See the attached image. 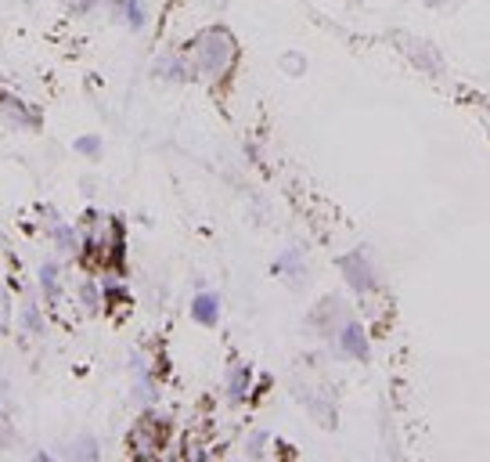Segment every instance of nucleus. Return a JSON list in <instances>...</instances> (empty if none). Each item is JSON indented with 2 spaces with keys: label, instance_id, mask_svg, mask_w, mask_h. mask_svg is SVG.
Instances as JSON below:
<instances>
[{
  "label": "nucleus",
  "instance_id": "nucleus-5",
  "mask_svg": "<svg viewBox=\"0 0 490 462\" xmlns=\"http://www.w3.org/2000/svg\"><path fill=\"white\" fill-rule=\"evenodd\" d=\"M94 289H98V286H84V300H87V304H98V293H94Z\"/></svg>",
  "mask_w": 490,
  "mask_h": 462
},
{
  "label": "nucleus",
  "instance_id": "nucleus-2",
  "mask_svg": "<svg viewBox=\"0 0 490 462\" xmlns=\"http://www.w3.org/2000/svg\"><path fill=\"white\" fill-rule=\"evenodd\" d=\"M195 318L205 321V325L217 321V296H198V300H195Z\"/></svg>",
  "mask_w": 490,
  "mask_h": 462
},
{
  "label": "nucleus",
  "instance_id": "nucleus-4",
  "mask_svg": "<svg viewBox=\"0 0 490 462\" xmlns=\"http://www.w3.org/2000/svg\"><path fill=\"white\" fill-rule=\"evenodd\" d=\"M40 279H44V286H47V293H54V263H47V268L40 272Z\"/></svg>",
  "mask_w": 490,
  "mask_h": 462
},
{
  "label": "nucleus",
  "instance_id": "nucleus-1",
  "mask_svg": "<svg viewBox=\"0 0 490 462\" xmlns=\"http://www.w3.org/2000/svg\"><path fill=\"white\" fill-rule=\"evenodd\" d=\"M0 112H8V119L19 123V126H29V123H33V119H29V109L19 105L12 94H0Z\"/></svg>",
  "mask_w": 490,
  "mask_h": 462
},
{
  "label": "nucleus",
  "instance_id": "nucleus-3",
  "mask_svg": "<svg viewBox=\"0 0 490 462\" xmlns=\"http://www.w3.org/2000/svg\"><path fill=\"white\" fill-rule=\"evenodd\" d=\"M76 149H80V152H87V156H98V138H80V142H76Z\"/></svg>",
  "mask_w": 490,
  "mask_h": 462
}]
</instances>
